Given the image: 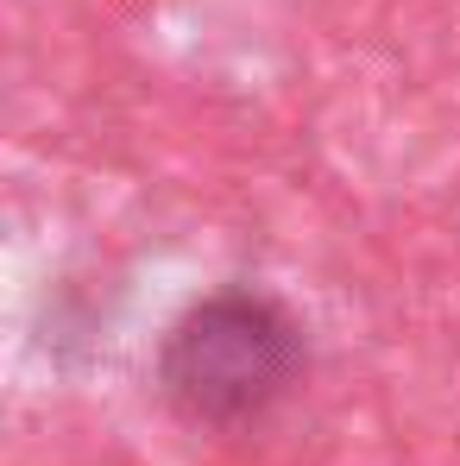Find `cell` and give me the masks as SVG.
<instances>
[{
  "mask_svg": "<svg viewBox=\"0 0 460 466\" xmlns=\"http://www.w3.org/2000/svg\"><path fill=\"white\" fill-rule=\"evenodd\" d=\"M303 328L265 290H209L170 321L158 390L189 429H246L303 379Z\"/></svg>",
  "mask_w": 460,
  "mask_h": 466,
  "instance_id": "cell-1",
  "label": "cell"
}]
</instances>
